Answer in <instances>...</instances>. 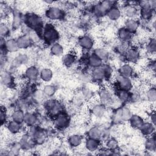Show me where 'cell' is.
<instances>
[{
    "label": "cell",
    "mask_w": 156,
    "mask_h": 156,
    "mask_svg": "<svg viewBox=\"0 0 156 156\" xmlns=\"http://www.w3.org/2000/svg\"><path fill=\"white\" fill-rule=\"evenodd\" d=\"M43 36L47 43L54 44L58 39L59 34L52 24H48L44 27Z\"/></svg>",
    "instance_id": "1"
},
{
    "label": "cell",
    "mask_w": 156,
    "mask_h": 156,
    "mask_svg": "<svg viewBox=\"0 0 156 156\" xmlns=\"http://www.w3.org/2000/svg\"><path fill=\"white\" fill-rule=\"evenodd\" d=\"M25 22L30 29L35 31L38 29H41L43 26L42 19L38 15L34 13L26 15L25 16Z\"/></svg>",
    "instance_id": "2"
},
{
    "label": "cell",
    "mask_w": 156,
    "mask_h": 156,
    "mask_svg": "<svg viewBox=\"0 0 156 156\" xmlns=\"http://www.w3.org/2000/svg\"><path fill=\"white\" fill-rule=\"evenodd\" d=\"M45 108L49 114L52 116H57L62 113L63 106L58 101L51 99L48 101L45 104Z\"/></svg>",
    "instance_id": "3"
},
{
    "label": "cell",
    "mask_w": 156,
    "mask_h": 156,
    "mask_svg": "<svg viewBox=\"0 0 156 156\" xmlns=\"http://www.w3.org/2000/svg\"><path fill=\"white\" fill-rule=\"evenodd\" d=\"M46 17L51 20H59L63 18L64 12L59 7L52 6L49 7L45 12Z\"/></svg>",
    "instance_id": "4"
},
{
    "label": "cell",
    "mask_w": 156,
    "mask_h": 156,
    "mask_svg": "<svg viewBox=\"0 0 156 156\" xmlns=\"http://www.w3.org/2000/svg\"><path fill=\"white\" fill-rule=\"evenodd\" d=\"M113 7V2L109 1H102L94 9V13L98 16H102L106 15L107 12Z\"/></svg>",
    "instance_id": "5"
},
{
    "label": "cell",
    "mask_w": 156,
    "mask_h": 156,
    "mask_svg": "<svg viewBox=\"0 0 156 156\" xmlns=\"http://www.w3.org/2000/svg\"><path fill=\"white\" fill-rule=\"evenodd\" d=\"M116 83L119 89L129 90L132 88V83L130 79L122 75H118L116 79Z\"/></svg>",
    "instance_id": "6"
},
{
    "label": "cell",
    "mask_w": 156,
    "mask_h": 156,
    "mask_svg": "<svg viewBox=\"0 0 156 156\" xmlns=\"http://www.w3.org/2000/svg\"><path fill=\"white\" fill-rule=\"evenodd\" d=\"M69 122V119L68 116L62 113L55 117L54 126L58 129H64L68 127Z\"/></svg>",
    "instance_id": "7"
},
{
    "label": "cell",
    "mask_w": 156,
    "mask_h": 156,
    "mask_svg": "<svg viewBox=\"0 0 156 156\" xmlns=\"http://www.w3.org/2000/svg\"><path fill=\"white\" fill-rule=\"evenodd\" d=\"M98 97L100 103L104 105L107 104H110L113 100L112 93L107 88L101 89L99 92Z\"/></svg>",
    "instance_id": "8"
},
{
    "label": "cell",
    "mask_w": 156,
    "mask_h": 156,
    "mask_svg": "<svg viewBox=\"0 0 156 156\" xmlns=\"http://www.w3.org/2000/svg\"><path fill=\"white\" fill-rule=\"evenodd\" d=\"M78 43L82 49L87 50L91 49L94 45L93 40L88 35H83L80 37L79 39Z\"/></svg>",
    "instance_id": "9"
},
{
    "label": "cell",
    "mask_w": 156,
    "mask_h": 156,
    "mask_svg": "<svg viewBox=\"0 0 156 156\" xmlns=\"http://www.w3.org/2000/svg\"><path fill=\"white\" fill-rule=\"evenodd\" d=\"M142 134L146 136H151L154 134L155 126L151 122H144L139 129Z\"/></svg>",
    "instance_id": "10"
},
{
    "label": "cell",
    "mask_w": 156,
    "mask_h": 156,
    "mask_svg": "<svg viewBox=\"0 0 156 156\" xmlns=\"http://www.w3.org/2000/svg\"><path fill=\"white\" fill-rule=\"evenodd\" d=\"M123 14L128 19H135L138 15V12L136 8L133 5H126L123 9Z\"/></svg>",
    "instance_id": "11"
},
{
    "label": "cell",
    "mask_w": 156,
    "mask_h": 156,
    "mask_svg": "<svg viewBox=\"0 0 156 156\" xmlns=\"http://www.w3.org/2000/svg\"><path fill=\"white\" fill-rule=\"evenodd\" d=\"M35 140L30 135H24L20 141V144L24 149H29L35 144Z\"/></svg>",
    "instance_id": "12"
},
{
    "label": "cell",
    "mask_w": 156,
    "mask_h": 156,
    "mask_svg": "<svg viewBox=\"0 0 156 156\" xmlns=\"http://www.w3.org/2000/svg\"><path fill=\"white\" fill-rule=\"evenodd\" d=\"M126 54V59L130 62H134L138 60L140 56V52L138 49L135 48H128Z\"/></svg>",
    "instance_id": "13"
},
{
    "label": "cell",
    "mask_w": 156,
    "mask_h": 156,
    "mask_svg": "<svg viewBox=\"0 0 156 156\" xmlns=\"http://www.w3.org/2000/svg\"><path fill=\"white\" fill-rule=\"evenodd\" d=\"M25 76L29 80L33 81L40 76V73L35 66H30L26 70Z\"/></svg>",
    "instance_id": "14"
},
{
    "label": "cell",
    "mask_w": 156,
    "mask_h": 156,
    "mask_svg": "<svg viewBox=\"0 0 156 156\" xmlns=\"http://www.w3.org/2000/svg\"><path fill=\"white\" fill-rule=\"evenodd\" d=\"M17 44L19 49H26L30 45L32 41L28 35H21L16 40Z\"/></svg>",
    "instance_id": "15"
},
{
    "label": "cell",
    "mask_w": 156,
    "mask_h": 156,
    "mask_svg": "<svg viewBox=\"0 0 156 156\" xmlns=\"http://www.w3.org/2000/svg\"><path fill=\"white\" fill-rule=\"evenodd\" d=\"M129 121L130 126L136 129H139L144 122L143 118L137 115H132Z\"/></svg>",
    "instance_id": "16"
},
{
    "label": "cell",
    "mask_w": 156,
    "mask_h": 156,
    "mask_svg": "<svg viewBox=\"0 0 156 156\" xmlns=\"http://www.w3.org/2000/svg\"><path fill=\"white\" fill-rule=\"evenodd\" d=\"M7 127L8 130L13 134H16L18 132H20V131L21 130V128H22V125L21 123L20 122H18L16 121H10L9 122H7Z\"/></svg>",
    "instance_id": "17"
},
{
    "label": "cell",
    "mask_w": 156,
    "mask_h": 156,
    "mask_svg": "<svg viewBox=\"0 0 156 156\" xmlns=\"http://www.w3.org/2000/svg\"><path fill=\"white\" fill-rule=\"evenodd\" d=\"M106 15L109 20L112 21H115L118 20L120 18L121 15V12L118 7H112L107 12Z\"/></svg>",
    "instance_id": "18"
},
{
    "label": "cell",
    "mask_w": 156,
    "mask_h": 156,
    "mask_svg": "<svg viewBox=\"0 0 156 156\" xmlns=\"http://www.w3.org/2000/svg\"><path fill=\"white\" fill-rule=\"evenodd\" d=\"M37 117L35 115L32 113H26L24 115V122L29 127L34 126L37 122Z\"/></svg>",
    "instance_id": "19"
},
{
    "label": "cell",
    "mask_w": 156,
    "mask_h": 156,
    "mask_svg": "<svg viewBox=\"0 0 156 156\" xmlns=\"http://www.w3.org/2000/svg\"><path fill=\"white\" fill-rule=\"evenodd\" d=\"M76 55L72 52L68 53L64 55L62 57V63L66 66H72L76 62Z\"/></svg>",
    "instance_id": "20"
},
{
    "label": "cell",
    "mask_w": 156,
    "mask_h": 156,
    "mask_svg": "<svg viewBox=\"0 0 156 156\" xmlns=\"http://www.w3.org/2000/svg\"><path fill=\"white\" fill-rule=\"evenodd\" d=\"M133 73V69L132 66L129 63H124L119 68V74L126 76L130 77Z\"/></svg>",
    "instance_id": "21"
},
{
    "label": "cell",
    "mask_w": 156,
    "mask_h": 156,
    "mask_svg": "<svg viewBox=\"0 0 156 156\" xmlns=\"http://www.w3.org/2000/svg\"><path fill=\"white\" fill-rule=\"evenodd\" d=\"M118 37L122 41H127L132 38V33L127 30L125 27H122L118 30Z\"/></svg>",
    "instance_id": "22"
},
{
    "label": "cell",
    "mask_w": 156,
    "mask_h": 156,
    "mask_svg": "<svg viewBox=\"0 0 156 156\" xmlns=\"http://www.w3.org/2000/svg\"><path fill=\"white\" fill-rule=\"evenodd\" d=\"M105 113V107L103 104H96L92 108V113L97 118L102 117Z\"/></svg>",
    "instance_id": "23"
},
{
    "label": "cell",
    "mask_w": 156,
    "mask_h": 156,
    "mask_svg": "<svg viewBox=\"0 0 156 156\" xmlns=\"http://www.w3.org/2000/svg\"><path fill=\"white\" fill-rule=\"evenodd\" d=\"M99 146V141L98 140L88 138L85 141V147L89 151H95Z\"/></svg>",
    "instance_id": "24"
},
{
    "label": "cell",
    "mask_w": 156,
    "mask_h": 156,
    "mask_svg": "<svg viewBox=\"0 0 156 156\" xmlns=\"http://www.w3.org/2000/svg\"><path fill=\"white\" fill-rule=\"evenodd\" d=\"M139 24L135 19H127L125 22V28L130 33L135 32L137 30Z\"/></svg>",
    "instance_id": "25"
},
{
    "label": "cell",
    "mask_w": 156,
    "mask_h": 156,
    "mask_svg": "<svg viewBox=\"0 0 156 156\" xmlns=\"http://www.w3.org/2000/svg\"><path fill=\"white\" fill-rule=\"evenodd\" d=\"M94 54L99 57L102 62H106L108 60L110 54L107 50L104 48H97L94 50Z\"/></svg>",
    "instance_id": "26"
},
{
    "label": "cell",
    "mask_w": 156,
    "mask_h": 156,
    "mask_svg": "<svg viewBox=\"0 0 156 156\" xmlns=\"http://www.w3.org/2000/svg\"><path fill=\"white\" fill-rule=\"evenodd\" d=\"M88 137L99 140L102 137V130L96 126L92 127L88 131Z\"/></svg>",
    "instance_id": "27"
},
{
    "label": "cell",
    "mask_w": 156,
    "mask_h": 156,
    "mask_svg": "<svg viewBox=\"0 0 156 156\" xmlns=\"http://www.w3.org/2000/svg\"><path fill=\"white\" fill-rule=\"evenodd\" d=\"M82 142V137L77 134L72 135L68 138V143L71 146L73 147H77L79 146Z\"/></svg>",
    "instance_id": "28"
},
{
    "label": "cell",
    "mask_w": 156,
    "mask_h": 156,
    "mask_svg": "<svg viewBox=\"0 0 156 156\" xmlns=\"http://www.w3.org/2000/svg\"><path fill=\"white\" fill-rule=\"evenodd\" d=\"M118 100L121 102H127L130 98V94L128 90L119 89L116 94Z\"/></svg>",
    "instance_id": "29"
},
{
    "label": "cell",
    "mask_w": 156,
    "mask_h": 156,
    "mask_svg": "<svg viewBox=\"0 0 156 156\" xmlns=\"http://www.w3.org/2000/svg\"><path fill=\"white\" fill-rule=\"evenodd\" d=\"M19 49L17 44L16 40L13 39H9L5 41V49L9 52H15Z\"/></svg>",
    "instance_id": "30"
},
{
    "label": "cell",
    "mask_w": 156,
    "mask_h": 156,
    "mask_svg": "<svg viewBox=\"0 0 156 156\" xmlns=\"http://www.w3.org/2000/svg\"><path fill=\"white\" fill-rule=\"evenodd\" d=\"M53 76L52 71L49 68H43L40 72V79L44 82L50 81Z\"/></svg>",
    "instance_id": "31"
},
{
    "label": "cell",
    "mask_w": 156,
    "mask_h": 156,
    "mask_svg": "<svg viewBox=\"0 0 156 156\" xmlns=\"http://www.w3.org/2000/svg\"><path fill=\"white\" fill-rule=\"evenodd\" d=\"M88 63L93 68L99 67L102 64V60L99 57H98L94 53L88 58Z\"/></svg>",
    "instance_id": "32"
},
{
    "label": "cell",
    "mask_w": 156,
    "mask_h": 156,
    "mask_svg": "<svg viewBox=\"0 0 156 156\" xmlns=\"http://www.w3.org/2000/svg\"><path fill=\"white\" fill-rule=\"evenodd\" d=\"M1 81L2 85L6 87H11L14 83V79L11 74L4 73L1 75Z\"/></svg>",
    "instance_id": "33"
},
{
    "label": "cell",
    "mask_w": 156,
    "mask_h": 156,
    "mask_svg": "<svg viewBox=\"0 0 156 156\" xmlns=\"http://www.w3.org/2000/svg\"><path fill=\"white\" fill-rule=\"evenodd\" d=\"M149 136L150 137L148 138L145 142V147L148 151L153 152L155 151V146H156L154 134Z\"/></svg>",
    "instance_id": "34"
},
{
    "label": "cell",
    "mask_w": 156,
    "mask_h": 156,
    "mask_svg": "<svg viewBox=\"0 0 156 156\" xmlns=\"http://www.w3.org/2000/svg\"><path fill=\"white\" fill-rule=\"evenodd\" d=\"M24 113L21 110H16L12 114V120L16 121L18 122L22 123L24 121Z\"/></svg>",
    "instance_id": "35"
},
{
    "label": "cell",
    "mask_w": 156,
    "mask_h": 156,
    "mask_svg": "<svg viewBox=\"0 0 156 156\" xmlns=\"http://www.w3.org/2000/svg\"><path fill=\"white\" fill-rule=\"evenodd\" d=\"M50 50L51 54L55 56H60L63 53V48L60 44L58 43H55L52 44Z\"/></svg>",
    "instance_id": "36"
},
{
    "label": "cell",
    "mask_w": 156,
    "mask_h": 156,
    "mask_svg": "<svg viewBox=\"0 0 156 156\" xmlns=\"http://www.w3.org/2000/svg\"><path fill=\"white\" fill-rule=\"evenodd\" d=\"M22 23V18L20 15V14L16 12L13 13V18H12V26L13 29H17L18 28Z\"/></svg>",
    "instance_id": "37"
},
{
    "label": "cell",
    "mask_w": 156,
    "mask_h": 156,
    "mask_svg": "<svg viewBox=\"0 0 156 156\" xmlns=\"http://www.w3.org/2000/svg\"><path fill=\"white\" fill-rule=\"evenodd\" d=\"M132 116V112L127 107L121 108V121H129Z\"/></svg>",
    "instance_id": "38"
},
{
    "label": "cell",
    "mask_w": 156,
    "mask_h": 156,
    "mask_svg": "<svg viewBox=\"0 0 156 156\" xmlns=\"http://www.w3.org/2000/svg\"><path fill=\"white\" fill-rule=\"evenodd\" d=\"M146 96L148 101L154 103L156 99V90L154 87L149 88L146 92Z\"/></svg>",
    "instance_id": "39"
},
{
    "label": "cell",
    "mask_w": 156,
    "mask_h": 156,
    "mask_svg": "<svg viewBox=\"0 0 156 156\" xmlns=\"http://www.w3.org/2000/svg\"><path fill=\"white\" fill-rule=\"evenodd\" d=\"M56 91V88L54 85H47L44 86L43 90V93L46 96H53Z\"/></svg>",
    "instance_id": "40"
},
{
    "label": "cell",
    "mask_w": 156,
    "mask_h": 156,
    "mask_svg": "<svg viewBox=\"0 0 156 156\" xmlns=\"http://www.w3.org/2000/svg\"><path fill=\"white\" fill-rule=\"evenodd\" d=\"M28 58L26 55L24 54H20L18 56H17L15 60H14V65L15 66H20L21 65L25 64L27 62Z\"/></svg>",
    "instance_id": "41"
},
{
    "label": "cell",
    "mask_w": 156,
    "mask_h": 156,
    "mask_svg": "<svg viewBox=\"0 0 156 156\" xmlns=\"http://www.w3.org/2000/svg\"><path fill=\"white\" fill-rule=\"evenodd\" d=\"M10 33V29L7 24L5 23H1L0 25V34L1 37L5 38V37L8 36Z\"/></svg>",
    "instance_id": "42"
},
{
    "label": "cell",
    "mask_w": 156,
    "mask_h": 156,
    "mask_svg": "<svg viewBox=\"0 0 156 156\" xmlns=\"http://www.w3.org/2000/svg\"><path fill=\"white\" fill-rule=\"evenodd\" d=\"M106 146L107 149L115 150L118 146V141L113 138H109L106 141Z\"/></svg>",
    "instance_id": "43"
},
{
    "label": "cell",
    "mask_w": 156,
    "mask_h": 156,
    "mask_svg": "<svg viewBox=\"0 0 156 156\" xmlns=\"http://www.w3.org/2000/svg\"><path fill=\"white\" fill-rule=\"evenodd\" d=\"M155 40L151 38L147 44V51L151 54H154L155 52Z\"/></svg>",
    "instance_id": "44"
},
{
    "label": "cell",
    "mask_w": 156,
    "mask_h": 156,
    "mask_svg": "<svg viewBox=\"0 0 156 156\" xmlns=\"http://www.w3.org/2000/svg\"><path fill=\"white\" fill-rule=\"evenodd\" d=\"M28 37L31 40V41L34 42H37L40 40V37L38 35V34L37 32V31L32 30L30 31L29 30V34Z\"/></svg>",
    "instance_id": "45"
},
{
    "label": "cell",
    "mask_w": 156,
    "mask_h": 156,
    "mask_svg": "<svg viewBox=\"0 0 156 156\" xmlns=\"http://www.w3.org/2000/svg\"><path fill=\"white\" fill-rule=\"evenodd\" d=\"M7 118V111L5 110V108L2 106L1 108V114H0V119H1V122L2 125H3L4 123L6 122Z\"/></svg>",
    "instance_id": "46"
},
{
    "label": "cell",
    "mask_w": 156,
    "mask_h": 156,
    "mask_svg": "<svg viewBox=\"0 0 156 156\" xmlns=\"http://www.w3.org/2000/svg\"><path fill=\"white\" fill-rule=\"evenodd\" d=\"M82 93L83 98L86 99H89L92 96V91L88 88H85L83 89Z\"/></svg>",
    "instance_id": "47"
},
{
    "label": "cell",
    "mask_w": 156,
    "mask_h": 156,
    "mask_svg": "<svg viewBox=\"0 0 156 156\" xmlns=\"http://www.w3.org/2000/svg\"><path fill=\"white\" fill-rule=\"evenodd\" d=\"M150 122L154 126L155 125V113L154 111L152 112L150 115Z\"/></svg>",
    "instance_id": "48"
}]
</instances>
